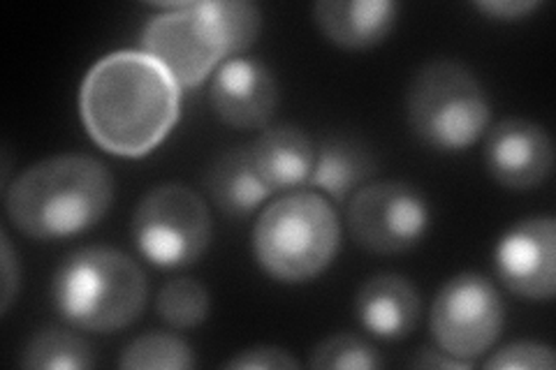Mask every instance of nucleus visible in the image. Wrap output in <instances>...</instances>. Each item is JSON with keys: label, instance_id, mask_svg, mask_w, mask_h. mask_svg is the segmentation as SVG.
<instances>
[{"label": "nucleus", "instance_id": "nucleus-1", "mask_svg": "<svg viewBox=\"0 0 556 370\" xmlns=\"http://www.w3.org/2000/svg\"><path fill=\"white\" fill-rule=\"evenodd\" d=\"M179 110V84L144 51H112L81 81L84 128L112 155L142 157L159 149L177 126Z\"/></svg>", "mask_w": 556, "mask_h": 370}, {"label": "nucleus", "instance_id": "nucleus-2", "mask_svg": "<svg viewBox=\"0 0 556 370\" xmlns=\"http://www.w3.org/2000/svg\"><path fill=\"white\" fill-rule=\"evenodd\" d=\"M114 176L98 157L63 153L30 165L8 190L10 222L35 241H61L96 227L114 204Z\"/></svg>", "mask_w": 556, "mask_h": 370}, {"label": "nucleus", "instance_id": "nucleus-3", "mask_svg": "<svg viewBox=\"0 0 556 370\" xmlns=\"http://www.w3.org/2000/svg\"><path fill=\"white\" fill-rule=\"evenodd\" d=\"M149 283L139 264L110 245L75 251L51 280V302L63 320L79 331L112 333L139 320Z\"/></svg>", "mask_w": 556, "mask_h": 370}, {"label": "nucleus", "instance_id": "nucleus-4", "mask_svg": "<svg viewBox=\"0 0 556 370\" xmlns=\"http://www.w3.org/2000/svg\"><path fill=\"white\" fill-rule=\"evenodd\" d=\"M341 225L318 190H292L271 202L253 227V255L281 283H306L334 261Z\"/></svg>", "mask_w": 556, "mask_h": 370}, {"label": "nucleus", "instance_id": "nucleus-5", "mask_svg": "<svg viewBox=\"0 0 556 370\" xmlns=\"http://www.w3.org/2000/svg\"><path fill=\"white\" fill-rule=\"evenodd\" d=\"M413 135L433 151L462 153L490 130L492 104L471 67L439 59L422 65L406 93Z\"/></svg>", "mask_w": 556, "mask_h": 370}, {"label": "nucleus", "instance_id": "nucleus-6", "mask_svg": "<svg viewBox=\"0 0 556 370\" xmlns=\"http://www.w3.org/2000/svg\"><path fill=\"white\" fill-rule=\"evenodd\" d=\"M130 229L137 251L161 269H184L195 264L214 237L208 206L184 183L151 188L135 206Z\"/></svg>", "mask_w": 556, "mask_h": 370}, {"label": "nucleus", "instance_id": "nucleus-7", "mask_svg": "<svg viewBox=\"0 0 556 370\" xmlns=\"http://www.w3.org/2000/svg\"><path fill=\"white\" fill-rule=\"evenodd\" d=\"M142 33V51L161 63L179 88H195L228 61L208 0L167 3Z\"/></svg>", "mask_w": 556, "mask_h": 370}, {"label": "nucleus", "instance_id": "nucleus-8", "mask_svg": "<svg viewBox=\"0 0 556 370\" xmlns=\"http://www.w3.org/2000/svg\"><path fill=\"white\" fill-rule=\"evenodd\" d=\"M348 227L359 248L402 255L429 234L431 206L406 181H374L362 186L348 204Z\"/></svg>", "mask_w": 556, "mask_h": 370}, {"label": "nucleus", "instance_id": "nucleus-9", "mask_svg": "<svg viewBox=\"0 0 556 370\" xmlns=\"http://www.w3.org/2000/svg\"><path fill=\"white\" fill-rule=\"evenodd\" d=\"M429 324L439 349L473 363L501 336L503 298L490 278L473 271L459 273L433 298Z\"/></svg>", "mask_w": 556, "mask_h": 370}, {"label": "nucleus", "instance_id": "nucleus-10", "mask_svg": "<svg viewBox=\"0 0 556 370\" xmlns=\"http://www.w3.org/2000/svg\"><path fill=\"white\" fill-rule=\"evenodd\" d=\"M496 278L527 302H552L556 290V222L533 216L503 234L494 251Z\"/></svg>", "mask_w": 556, "mask_h": 370}, {"label": "nucleus", "instance_id": "nucleus-11", "mask_svg": "<svg viewBox=\"0 0 556 370\" xmlns=\"http://www.w3.org/2000/svg\"><path fill=\"white\" fill-rule=\"evenodd\" d=\"M484 169L508 190L541 188L554 167V144L541 123L529 118H503L486 130L482 149Z\"/></svg>", "mask_w": 556, "mask_h": 370}, {"label": "nucleus", "instance_id": "nucleus-12", "mask_svg": "<svg viewBox=\"0 0 556 370\" xmlns=\"http://www.w3.org/2000/svg\"><path fill=\"white\" fill-rule=\"evenodd\" d=\"M208 100L225 126L265 130L278 107V84L267 65L237 56L223 61L214 73Z\"/></svg>", "mask_w": 556, "mask_h": 370}, {"label": "nucleus", "instance_id": "nucleus-13", "mask_svg": "<svg viewBox=\"0 0 556 370\" xmlns=\"http://www.w3.org/2000/svg\"><path fill=\"white\" fill-rule=\"evenodd\" d=\"M420 292L399 273H378L355 296V312L364 331L380 341H404L420 322Z\"/></svg>", "mask_w": 556, "mask_h": 370}, {"label": "nucleus", "instance_id": "nucleus-14", "mask_svg": "<svg viewBox=\"0 0 556 370\" xmlns=\"http://www.w3.org/2000/svg\"><path fill=\"white\" fill-rule=\"evenodd\" d=\"M313 20L325 38L345 51H367L386 42L399 20L392 0H320Z\"/></svg>", "mask_w": 556, "mask_h": 370}, {"label": "nucleus", "instance_id": "nucleus-15", "mask_svg": "<svg viewBox=\"0 0 556 370\" xmlns=\"http://www.w3.org/2000/svg\"><path fill=\"white\" fill-rule=\"evenodd\" d=\"M257 171L276 190H300L308 186L316 167V146L298 126H269L249 146Z\"/></svg>", "mask_w": 556, "mask_h": 370}, {"label": "nucleus", "instance_id": "nucleus-16", "mask_svg": "<svg viewBox=\"0 0 556 370\" xmlns=\"http://www.w3.org/2000/svg\"><path fill=\"white\" fill-rule=\"evenodd\" d=\"M206 190L214 204L232 218H243L271 197V188L257 171L249 146H237L208 167Z\"/></svg>", "mask_w": 556, "mask_h": 370}, {"label": "nucleus", "instance_id": "nucleus-17", "mask_svg": "<svg viewBox=\"0 0 556 370\" xmlns=\"http://www.w3.org/2000/svg\"><path fill=\"white\" fill-rule=\"evenodd\" d=\"M374 174L376 157L369 146L353 137H329L316 149V167L308 186L323 190L337 202H345L362 186L371 183Z\"/></svg>", "mask_w": 556, "mask_h": 370}, {"label": "nucleus", "instance_id": "nucleus-18", "mask_svg": "<svg viewBox=\"0 0 556 370\" xmlns=\"http://www.w3.org/2000/svg\"><path fill=\"white\" fill-rule=\"evenodd\" d=\"M22 366L33 370H84L96 366V349L73 331L45 329L28 341Z\"/></svg>", "mask_w": 556, "mask_h": 370}, {"label": "nucleus", "instance_id": "nucleus-19", "mask_svg": "<svg viewBox=\"0 0 556 370\" xmlns=\"http://www.w3.org/2000/svg\"><path fill=\"white\" fill-rule=\"evenodd\" d=\"M121 368L132 370H188L195 368V352L172 333H144L121 352Z\"/></svg>", "mask_w": 556, "mask_h": 370}, {"label": "nucleus", "instance_id": "nucleus-20", "mask_svg": "<svg viewBox=\"0 0 556 370\" xmlns=\"http://www.w3.org/2000/svg\"><path fill=\"white\" fill-rule=\"evenodd\" d=\"M212 308L208 290L195 278H172L163 285L159 298H155V310L161 320L172 329H193L200 327Z\"/></svg>", "mask_w": 556, "mask_h": 370}, {"label": "nucleus", "instance_id": "nucleus-21", "mask_svg": "<svg viewBox=\"0 0 556 370\" xmlns=\"http://www.w3.org/2000/svg\"><path fill=\"white\" fill-rule=\"evenodd\" d=\"M218 30L223 35L228 59H237L243 51H249L260 30H263V14L247 0H208Z\"/></svg>", "mask_w": 556, "mask_h": 370}, {"label": "nucleus", "instance_id": "nucleus-22", "mask_svg": "<svg viewBox=\"0 0 556 370\" xmlns=\"http://www.w3.org/2000/svg\"><path fill=\"white\" fill-rule=\"evenodd\" d=\"M308 366L320 370H378V349L355 333H334L311 349Z\"/></svg>", "mask_w": 556, "mask_h": 370}, {"label": "nucleus", "instance_id": "nucleus-23", "mask_svg": "<svg viewBox=\"0 0 556 370\" xmlns=\"http://www.w3.org/2000/svg\"><path fill=\"white\" fill-rule=\"evenodd\" d=\"M484 366L496 370H554L556 357L549 345L521 341L494 352V357L486 359Z\"/></svg>", "mask_w": 556, "mask_h": 370}, {"label": "nucleus", "instance_id": "nucleus-24", "mask_svg": "<svg viewBox=\"0 0 556 370\" xmlns=\"http://www.w3.org/2000/svg\"><path fill=\"white\" fill-rule=\"evenodd\" d=\"M225 368L232 370H288L300 368V361L294 359L288 349L274 347V345H255L237 352V355L225 363Z\"/></svg>", "mask_w": 556, "mask_h": 370}, {"label": "nucleus", "instance_id": "nucleus-25", "mask_svg": "<svg viewBox=\"0 0 556 370\" xmlns=\"http://www.w3.org/2000/svg\"><path fill=\"white\" fill-rule=\"evenodd\" d=\"M538 8H541L538 0H482V3H476L478 12L496 22L525 20V16H529Z\"/></svg>", "mask_w": 556, "mask_h": 370}, {"label": "nucleus", "instance_id": "nucleus-26", "mask_svg": "<svg viewBox=\"0 0 556 370\" xmlns=\"http://www.w3.org/2000/svg\"><path fill=\"white\" fill-rule=\"evenodd\" d=\"M0 264H3V298H0V310L8 312L16 292H20V259L14 255V248L10 243V237L3 232V255H0Z\"/></svg>", "mask_w": 556, "mask_h": 370}, {"label": "nucleus", "instance_id": "nucleus-27", "mask_svg": "<svg viewBox=\"0 0 556 370\" xmlns=\"http://www.w3.org/2000/svg\"><path fill=\"white\" fill-rule=\"evenodd\" d=\"M417 368H452V370H462V368H473L471 361H462L450 357L443 349H422L420 357L413 361Z\"/></svg>", "mask_w": 556, "mask_h": 370}]
</instances>
